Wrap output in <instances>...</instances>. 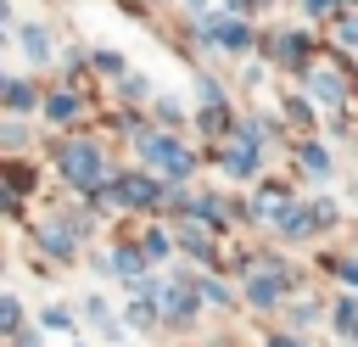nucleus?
<instances>
[{"mask_svg": "<svg viewBox=\"0 0 358 347\" xmlns=\"http://www.w3.org/2000/svg\"><path fill=\"white\" fill-rule=\"evenodd\" d=\"M162 308H168L173 325H190V319H196V297H190L185 285H168V291H162Z\"/></svg>", "mask_w": 358, "mask_h": 347, "instance_id": "nucleus-6", "label": "nucleus"}, {"mask_svg": "<svg viewBox=\"0 0 358 347\" xmlns=\"http://www.w3.org/2000/svg\"><path fill=\"white\" fill-rule=\"evenodd\" d=\"M78 229H84V224H73V229H67V218H50V224H39V246H45L50 257H67V252H73V241H78Z\"/></svg>", "mask_w": 358, "mask_h": 347, "instance_id": "nucleus-4", "label": "nucleus"}, {"mask_svg": "<svg viewBox=\"0 0 358 347\" xmlns=\"http://www.w3.org/2000/svg\"><path fill=\"white\" fill-rule=\"evenodd\" d=\"M313 319H319V302H302V308L291 313V325H313Z\"/></svg>", "mask_w": 358, "mask_h": 347, "instance_id": "nucleus-22", "label": "nucleus"}, {"mask_svg": "<svg viewBox=\"0 0 358 347\" xmlns=\"http://www.w3.org/2000/svg\"><path fill=\"white\" fill-rule=\"evenodd\" d=\"M140 269H145V252L123 246V252H117V269H112V274H123V280H140Z\"/></svg>", "mask_w": 358, "mask_h": 347, "instance_id": "nucleus-12", "label": "nucleus"}, {"mask_svg": "<svg viewBox=\"0 0 358 347\" xmlns=\"http://www.w3.org/2000/svg\"><path fill=\"white\" fill-rule=\"evenodd\" d=\"M145 252H151V257H162V252H168V235H162V229H157V235H145Z\"/></svg>", "mask_w": 358, "mask_h": 347, "instance_id": "nucleus-24", "label": "nucleus"}, {"mask_svg": "<svg viewBox=\"0 0 358 347\" xmlns=\"http://www.w3.org/2000/svg\"><path fill=\"white\" fill-rule=\"evenodd\" d=\"M0 325L17 336V325H22V308H17V297H6V302H0Z\"/></svg>", "mask_w": 358, "mask_h": 347, "instance_id": "nucleus-16", "label": "nucleus"}, {"mask_svg": "<svg viewBox=\"0 0 358 347\" xmlns=\"http://www.w3.org/2000/svg\"><path fill=\"white\" fill-rule=\"evenodd\" d=\"M39 325H45V330H67V325H73V313H67V308H45V313H39Z\"/></svg>", "mask_w": 358, "mask_h": 347, "instance_id": "nucleus-17", "label": "nucleus"}, {"mask_svg": "<svg viewBox=\"0 0 358 347\" xmlns=\"http://www.w3.org/2000/svg\"><path fill=\"white\" fill-rule=\"evenodd\" d=\"M280 62L302 67V62H308V39H302V34H285V39H280Z\"/></svg>", "mask_w": 358, "mask_h": 347, "instance_id": "nucleus-10", "label": "nucleus"}, {"mask_svg": "<svg viewBox=\"0 0 358 347\" xmlns=\"http://www.w3.org/2000/svg\"><path fill=\"white\" fill-rule=\"evenodd\" d=\"M302 11H308V17H330V11H336V0H302Z\"/></svg>", "mask_w": 358, "mask_h": 347, "instance_id": "nucleus-23", "label": "nucleus"}, {"mask_svg": "<svg viewBox=\"0 0 358 347\" xmlns=\"http://www.w3.org/2000/svg\"><path fill=\"white\" fill-rule=\"evenodd\" d=\"M17 39H22V50H28V62H50V34H45L39 22H28V28H17Z\"/></svg>", "mask_w": 358, "mask_h": 347, "instance_id": "nucleus-7", "label": "nucleus"}, {"mask_svg": "<svg viewBox=\"0 0 358 347\" xmlns=\"http://www.w3.org/2000/svg\"><path fill=\"white\" fill-rule=\"evenodd\" d=\"M302 162H308V168H313V174H324V168H330V157H324V151H319V146H302Z\"/></svg>", "mask_w": 358, "mask_h": 347, "instance_id": "nucleus-19", "label": "nucleus"}, {"mask_svg": "<svg viewBox=\"0 0 358 347\" xmlns=\"http://www.w3.org/2000/svg\"><path fill=\"white\" fill-rule=\"evenodd\" d=\"M308 90H313V101H324V106H341V95H347L341 73H330V67H308Z\"/></svg>", "mask_w": 358, "mask_h": 347, "instance_id": "nucleus-5", "label": "nucleus"}, {"mask_svg": "<svg viewBox=\"0 0 358 347\" xmlns=\"http://www.w3.org/2000/svg\"><path fill=\"white\" fill-rule=\"evenodd\" d=\"M207 45H213V50H246L252 34H246V22H224V17H213V22H207Z\"/></svg>", "mask_w": 358, "mask_h": 347, "instance_id": "nucleus-3", "label": "nucleus"}, {"mask_svg": "<svg viewBox=\"0 0 358 347\" xmlns=\"http://www.w3.org/2000/svg\"><path fill=\"white\" fill-rule=\"evenodd\" d=\"M224 168H229L235 179H246V174H257V146H241V140H235V146L224 151Z\"/></svg>", "mask_w": 358, "mask_h": 347, "instance_id": "nucleus-8", "label": "nucleus"}, {"mask_svg": "<svg viewBox=\"0 0 358 347\" xmlns=\"http://www.w3.org/2000/svg\"><path fill=\"white\" fill-rule=\"evenodd\" d=\"M201 297H207V302H224V308H229V291H224L218 280H201Z\"/></svg>", "mask_w": 358, "mask_h": 347, "instance_id": "nucleus-20", "label": "nucleus"}, {"mask_svg": "<svg viewBox=\"0 0 358 347\" xmlns=\"http://www.w3.org/2000/svg\"><path fill=\"white\" fill-rule=\"evenodd\" d=\"M6 106H11V112H28V106H34V90H28L22 78H6Z\"/></svg>", "mask_w": 358, "mask_h": 347, "instance_id": "nucleus-11", "label": "nucleus"}, {"mask_svg": "<svg viewBox=\"0 0 358 347\" xmlns=\"http://www.w3.org/2000/svg\"><path fill=\"white\" fill-rule=\"evenodd\" d=\"M336 330H341L347 341H358V302H352V297H347V302L336 308Z\"/></svg>", "mask_w": 358, "mask_h": 347, "instance_id": "nucleus-13", "label": "nucleus"}, {"mask_svg": "<svg viewBox=\"0 0 358 347\" xmlns=\"http://www.w3.org/2000/svg\"><path fill=\"white\" fill-rule=\"evenodd\" d=\"M341 280H347V285H358V263H341Z\"/></svg>", "mask_w": 358, "mask_h": 347, "instance_id": "nucleus-25", "label": "nucleus"}, {"mask_svg": "<svg viewBox=\"0 0 358 347\" xmlns=\"http://www.w3.org/2000/svg\"><path fill=\"white\" fill-rule=\"evenodd\" d=\"M268 347H296V341L291 336H268Z\"/></svg>", "mask_w": 358, "mask_h": 347, "instance_id": "nucleus-26", "label": "nucleus"}, {"mask_svg": "<svg viewBox=\"0 0 358 347\" xmlns=\"http://www.w3.org/2000/svg\"><path fill=\"white\" fill-rule=\"evenodd\" d=\"M179 246H185V252H196V257H207V252H213V246H207V235H196V229H179Z\"/></svg>", "mask_w": 358, "mask_h": 347, "instance_id": "nucleus-15", "label": "nucleus"}, {"mask_svg": "<svg viewBox=\"0 0 358 347\" xmlns=\"http://www.w3.org/2000/svg\"><path fill=\"white\" fill-rule=\"evenodd\" d=\"M140 157H145V162H157V168H168L173 179H185V174H190V151H185L173 134H140Z\"/></svg>", "mask_w": 358, "mask_h": 347, "instance_id": "nucleus-2", "label": "nucleus"}, {"mask_svg": "<svg viewBox=\"0 0 358 347\" xmlns=\"http://www.w3.org/2000/svg\"><path fill=\"white\" fill-rule=\"evenodd\" d=\"M341 45L358 50V17H341Z\"/></svg>", "mask_w": 358, "mask_h": 347, "instance_id": "nucleus-21", "label": "nucleus"}, {"mask_svg": "<svg viewBox=\"0 0 358 347\" xmlns=\"http://www.w3.org/2000/svg\"><path fill=\"white\" fill-rule=\"evenodd\" d=\"M224 6H229V11H246V6H252V0H224Z\"/></svg>", "mask_w": 358, "mask_h": 347, "instance_id": "nucleus-27", "label": "nucleus"}, {"mask_svg": "<svg viewBox=\"0 0 358 347\" xmlns=\"http://www.w3.org/2000/svg\"><path fill=\"white\" fill-rule=\"evenodd\" d=\"M151 319H157V308H151L145 297H140V302H129V325H151Z\"/></svg>", "mask_w": 358, "mask_h": 347, "instance_id": "nucleus-18", "label": "nucleus"}, {"mask_svg": "<svg viewBox=\"0 0 358 347\" xmlns=\"http://www.w3.org/2000/svg\"><path fill=\"white\" fill-rule=\"evenodd\" d=\"M123 95H129V101H145V95H151V78H145V73H129V78H123Z\"/></svg>", "mask_w": 358, "mask_h": 347, "instance_id": "nucleus-14", "label": "nucleus"}, {"mask_svg": "<svg viewBox=\"0 0 358 347\" xmlns=\"http://www.w3.org/2000/svg\"><path fill=\"white\" fill-rule=\"evenodd\" d=\"M78 106H84V101H78L73 90H62V95H50V101H45V118H50V123H62V118H73Z\"/></svg>", "mask_w": 358, "mask_h": 347, "instance_id": "nucleus-9", "label": "nucleus"}, {"mask_svg": "<svg viewBox=\"0 0 358 347\" xmlns=\"http://www.w3.org/2000/svg\"><path fill=\"white\" fill-rule=\"evenodd\" d=\"M62 179L78 185V190H101V185H106V174H101V151H95L90 140H67V146H62Z\"/></svg>", "mask_w": 358, "mask_h": 347, "instance_id": "nucleus-1", "label": "nucleus"}]
</instances>
